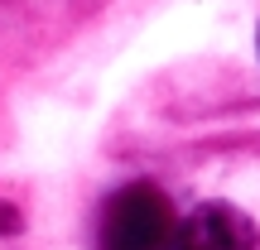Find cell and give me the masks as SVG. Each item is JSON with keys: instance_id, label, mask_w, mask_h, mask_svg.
<instances>
[{"instance_id": "cell-2", "label": "cell", "mask_w": 260, "mask_h": 250, "mask_svg": "<svg viewBox=\"0 0 260 250\" xmlns=\"http://www.w3.org/2000/svg\"><path fill=\"white\" fill-rule=\"evenodd\" d=\"M169 250H255V226L232 202H203L178 222Z\"/></svg>"}, {"instance_id": "cell-3", "label": "cell", "mask_w": 260, "mask_h": 250, "mask_svg": "<svg viewBox=\"0 0 260 250\" xmlns=\"http://www.w3.org/2000/svg\"><path fill=\"white\" fill-rule=\"evenodd\" d=\"M19 226H24V217H19V212H15V207H10V202H5V197H0V236H15V231H19Z\"/></svg>"}, {"instance_id": "cell-1", "label": "cell", "mask_w": 260, "mask_h": 250, "mask_svg": "<svg viewBox=\"0 0 260 250\" xmlns=\"http://www.w3.org/2000/svg\"><path fill=\"white\" fill-rule=\"evenodd\" d=\"M174 231H178V222H174L169 197L154 183H130L106 197L96 245L102 250H169Z\"/></svg>"}]
</instances>
